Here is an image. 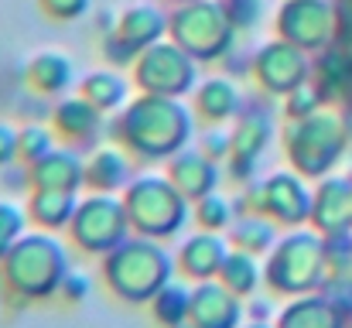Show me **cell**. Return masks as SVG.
I'll list each match as a JSON object with an SVG mask.
<instances>
[{"instance_id": "obj_1", "label": "cell", "mask_w": 352, "mask_h": 328, "mask_svg": "<svg viewBox=\"0 0 352 328\" xmlns=\"http://www.w3.org/2000/svg\"><path fill=\"white\" fill-rule=\"evenodd\" d=\"M107 133L140 161H168L182 147H188L195 133V113L192 103L178 96L137 93L120 113H113Z\"/></svg>"}, {"instance_id": "obj_2", "label": "cell", "mask_w": 352, "mask_h": 328, "mask_svg": "<svg viewBox=\"0 0 352 328\" xmlns=\"http://www.w3.org/2000/svg\"><path fill=\"white\" fill-rule=\"evenodd\" d=\"M100 274L107 291L123 305H147L168 281L178 277L175 253L161 239L130 232L120 246L100 256Z\"/></svg>"}, {"instance_id": "obj_3", "label": "cell", "mask_w": 352, "mask_h": 328, "mask_svg": "<svg viewBox=\"0 0 352 328\" xmlns=\"http://www.w3.org/2000/svg\"><path fill=\"white\" fill-rule=\"evenodd\" d=\"M65 274H69V250L58 239V232H45V229L24 232L0 260L3 291L24 301H45L58 294Z\"/></svg>"}, {"instance_id": "obj_4", "label": "cell", "mask_w": 352, "mask_h": 328, "mask_svg": "<svg viewBox=\"0 0 352 328\" xmlns=\"http://www.w3.org/2000/svg\"><path fill=\"white\" fill-rule=\"evenodd\" d=\"M329 277V260H325V236L315 229H287L277 236L274 250L263 260V284L277 298H298L322 291Z\"/></svg>"}, {"instance_id": "obj_5", "label": "cell", "mask_w": 352, "mask_h": 328, "mask_svg": "<svg viewBox=\"0 0 352 328\" xmlns=\"http://www.w3.org/2000/svg\"><path fill=\"white\" fill-rule=\"evenodd\" d=\"M120 199L130 219V229L137 236H151L161 243L175 239L192 219V202L175 188L168 175H157V171L133 175L126 188L120 192Z\"/></svg>"}, {"instance_id": "obj_6", "label": "cell", "mask_w": 352, "mask_h": 328, "mask_svg": "<svg viewBox=\"0 0 352 328\" xmlns=\"http://www.w3.org/2000/svg\"><path fill=\"white\" fill-rule=\"evenodd\" d=\"M346 123L332 109H315L311 116L287 120L284 127V154L287 164L305 178H325L332 164L346 151Z\"/></svg>"}, {"instance_id": "obj_7", "label": "cell", "mask_w": 352, "mask_h": 328, "mask_svg": "<svg viewBox=\"0 0 352 328\" xmlns=\"http://www.w3.org/2000/svg\"><path fill=\"white\" fill-rule=\"evenodd\" d=\"M233 21L226 17L219 0H192L178 3L168 14V38L182 45L199 65L202 62H219L233 52L236 45Z\"/></svg>"}, {"instance_id": "obj_8", "label": "cell", "mask_w": 352, "mask_h": 328, "mask_svg": "<svg viewBox=\"0 0 352 328\" xmlns=\"http://www.w3.org/2000/svg\"><path fill=\"white\" fill-rule=\"evenodd\" d=\"M130 83L137 93H154V96H192L195 83H199V62L175 45L171 38H161L154 45H147L133 65H130Z\"/></svg>"}, {"instance_id": "obj_9", "label": "cell", "mask_w": 352, "mask_h": 328, "mask_svg": "<svg viewBox=\"0 0 352 328\" xmlns=\"http://www.w3.org/2000/svg\"><path fill=\"white\" fill-rule=\"evenodd\" d=\"M65 232H69L72 246H79L82 253L103 256L113 246H120L133 229H130V219H126V209H123L120 195L86 192V195H79V206H76L72 222H69Z\"/></svg>"}, {"instance_id": "obj_10", "label": "cell", "mask_w": 352, "mask_h": 328, "mask_svg": "<svg viewBox=\"0 0 352 328\" xmlns=\"http://www.w3.org/2000/svg\"><path fill=\"white\" fill-rule=\"evenodd\" d=\"M250 76H253L260 93H267L274 100H284L291 89L308 83L311 62H308L305 48H298V45H291L284 38H274V41L260 45L256 55L250 58Z\"/></svg>"}, {"instance_id": "obj_11", "label": "cell", "mask_w": 352, "mask_h": 328, "mask_svg": "<svg viewBox=\"0 0 352 328\" xmlns=\"http://www.w3.org/2000/svg\"><path fill=\"white\" fill-rule=\"evenodd\" d=\"M277 38L305 48L322 52L336 38V7L329 0H284L274 17Z\"/></svg>"}, {"instance_id": "obj_12", "label": "cell", "mask_w": 352, "mask_h": 328, "mask_svg": "<svg viewBox=\"0 0 352 328\" xmlns=\"http://www.w3.org/2000/svg\"><path fill=\"white\" fill-rule=\"evenodd\" d=\"M230 133H233V147H230V157H226V175L239 185H246L256 171L260 154L267 151V144L274 137V116L263 107H246L239 109Z\"/></svg>"}, {"instance_id": "obj_13", "label": "cell", "mask_w": 352, "mask_h": 328, "mask_svg": "<svg viewBox=\"0 0 352 328\" xmlns=\"http://www.w3.org/2000/svg\"><path fill=\"white\" fill-rule=\"evenodd\" d=\"M311 199L315 192L308 188V178L298 175L294 168L263 178V216H270L284 229H298L311 222Z\"/></svg>"}, {"instance_id": "obj_14", "label": "cell", "mask_w": 352, "mask_h": 328, "mask_svg": "<svg viewBox=\"0 0 352 328\" xmlns=\"http://www.w3.org/2000/svg\"><path fill=\"white\" fill-rule=\"evenodd\" d=\"M243 318H246L243 298H236L230 287H223L219 277L192 284L188 328H239Z\"/></svg>"}, {"instance_id": "obj_15", "label": "cell", "mask_w": 352, "mask_h": 328, "mask_svg": "<svg viewBox=\"0 0 352 328\" xmlns=\"http://www.w3.org/2000/svg\"><path fill=\"white\" fill-rule=\"evenodd\" d=\"M164 175L175 182V188H178L188 202H199L202 195L216 192L219 182H223V168H219V161H212L202 147H192V144L168 157Z\"/></svg>"}, {"instance_id": "obj_16", "label": "cell", "mask_w": 352, "mask_h": 328, "mask_svg": "<svg viewBox=\"0 0 352 328\" xmlns=\"http://www.w3.org/2000/svg\"><path fill=\"white\" fill-rule=\"evenodd\" d=\"M230 253V239L226 232H209V229H199L192 236L182 239L178 253H175V267H178V277H185L188 284L195 281H212L223 267Z\"/></svg>"}, {"instance_id": "obj_17", "label": "cell", "mask_w": 352, "mask_h": 328, "mask_svg": "<svg viewBox=\"0 0 352 328\" xmlns=\"http://www.w3.org/2000/svg\"><path fill=\"white\" fill-rule=\"evenodd\" d=\"M107 127V113L96 109L86 96H58V103L52 107V130L58 140L65 144H93L96 133Z\"/></svg>"}, {"instance_id": "obj_18", "label": "cell", "mask_w": 352, "mask_h": 328, "mask_svg": "<svg viewBox=\"0 0 352 328\" xmlns=\"http://www.w3.org/2000/svg\"><path fill=\"white\" fill-rule=\"evenodd\" d=\"M28 185L31 188H62V192H82L86 185V157L69 144L48 151L41 161L28 164Z\"/></svg>"}, {"instance_id": "obj_19", "label": "cell", "mask_w": 352, "mask_h": 328, "mask_svg": "<svg viewBox=\"0 0 352 328\" xmlns=\"http://www.w3.org/2000/svg\"><path fill=\"white\" fill-rule=\"evenodd\" d=\"M133 178V154L110 140V144H100L89 151L86 157V192H110V195H120L126 188V182Z\"/></svg>"}, {"instance_id": "obj_20", "label": "cell", "mask_w": 352, "mask_h": 328, "mask_svg": "<svg viewBox=\"0 0 352 328\" xmlns=\"http://www.w3.org/2000/svg\"><path fill=\"white\" fill-rule=\"evenodd\" d=\"M243 109V93L230 76H206L192 89V113L202 123H233Z\"/></svg>"}, {"instance_id": "obj_21", "label": "cell", "mask_w": 352, "mask_h": 328, "mask_svg": "<svg viewBox=\"0 0 352 328\" xmlns=\"http://www.w3.org/2000/svg\"><path fill=\"white\" fill-rule=\"evenodd\" d=\"M311 226L322 236L349 232L352 226V182L346 178H322L311 199Z\"/></svg>"}, {"instance_id": "obj_22", "label": "cell", "mask_w": 352, "mask_h": 328, "mask_svg": "<svg viewBox=\"0 0 352 328\" xmlns=\"http://www.w3.org/2000/svg\"><path fill=\"white\" fill-rule=\"evenodd\" d=\"M24 83L38 93V96H65L76 83V72H72V58L58 48H48V52H38L31 55V62L24 65Z\"/></svg>"}, {"instance_id": "obj_23", "label": "cell", "mask_w": 352, "mask_h": 328, "mask_svg": "<svg viewBox=\"0 0 352 328\" xmlns=\"http://www.w3.org/2000/svg\"><path fill=\"white\" fill-rule=\"evenodd\" d=\"M277 328H346V315L318 291L311 294H298L291 298L277 318H274Z\"/></svg>"}, {"instance_id": "obj_24", "label": "cell", "mask_w": 352, "mask_h": 328, "mask_svg": "<svg viewBox=\"0 0 352 328\" xmlns=\"http://www.w3.org/2000/svg\"><path fill=\"white\" fill-rule=\"evenodd\" d=\"M79 206V192H62V188H31L28 192V222L34 229H45V232H65L72 212Z\"/></svg>"}, {"instance_id": "obj_25", "label": "cell", "mask_w": 352, "mask_h": 328, "mask_svg": "<svg viewBox=\"0 0 352 328\" xmlns=\"http://www.w3.org/2000/svg\"><path fill=\"white\" fill-rule=\"evenodd\" d=\"M113 31L140 55L147 45L168 38V14L161 7H154V3H133L117 17Z\"/></svg>"}, {"instance_id": "obj_26", "label": "cell", "mask_w": 352, "mask_h": 328, "mask_svg": "<svg viewBox=\"0 0 352 328\" xmlns=\"http://www.w3.org/2000/svg\"><path fill=\"white\" fill-rule=\"evenodd\" d=\"M130 79L120 72V69H96V72H86V79L79 83V96H86L89 103L103 113H120L130 100Z\"/></svg>"}, {"instance_id": "obj_27", "label": "cell", "mask_w": 352, "mask_h": 328, "mask_svg": "<svg viewBox=\"0 0 352 328\" xmlns=\"http://www.w3.org/2000/svg\"><path fill=\"white\" fill-rule=\"evenodd\" d=\"M277 229L280 226L270 216H263V212H243L226 229V239H230V246H236V250H246L253 256H267L274 250V243H277Z\"/></svg>"}, {"instance_id": "obj_28", "label": "cell", "mask_w": 352, "mask_h": 328, "mask_svg": "<svg viewBox=\"0 0 352 328\" xmlns=\"http://www.w3.org/2000/svg\"><path fill=\"white\" fill-rule=\"evenodd\" d=\"M216 277L223 281V287H230L236 298L246 301V298H253V294L260 291V284H263V263H260V256L230 246V253H226V260H223V267H219Z\"/></svg>"}, {"instance_id": "obj_29", "label": "cell", "mask_w": 352, "mask_h": 328, "mask_svg": "<svg viewBox=\"0 0 352 328\" xmlns=\"http://www.w3.org/2000/svg\"><path fill=\"white\" fill-rule=\"evenodd\" d=\"M188 305H192V284H182L178 277L168 281L151 301V318L161 328H185L188 325Z\"/></svg>"}, {"instance_id": "obj_30", "label": "cell", "mask_w": 352, "mask_h": 328, "mask_svg": "<svg viewBox=\"0 0 352 328\" xmlns=\"http://www.w3.org/2000/svg\"><path fill=\"white\" fill-rule=\"evenodd\" d=\"M315 86L322 89L325 100H336L342 96L352 86V55L349 52H336V48H325L315 62Z\"/></svg>"}, {"instance_id": "obj_31", "label": "cell", "mask_w": 352, "mask_h": 328, "mask_svg": "<svg viewBox=\"0 0 352 328\" xmlns=\"http://www.w3.org/2000/svg\"><path fill=\"white\" fill-rule=\"evenodd\" d=\"M236 219V206L230 195H223L219 188L202 195L199 202H192V222L199 229H209V232H226Z\"/></svg>"}, {"instance_id": "obj_32", "label": "cell", "mask_w": 352, "mask_h": 328, "mask_svg": "<svg viewBox=\"0 0 352 328\" xmlns=\"http://www.w3.org/2000/svg\"><path fill=\"white\" fill-rule=\"evenodd\" d=\"M55 140H58L55 130L45 127V123H28V127H21V130H17V161H21V164L41 161L48 151L58 147Z\"/></svg>"}, {"instance_id": "obj_33", "label": "cell", "mask_w": 352, "mask_h": 328, "mask_svg": "<svg viewBox=\"0 0 352 328\" xmlns=\"http://www.w3.org/2000/svg\"><path fill=\"white\" fill-rule=\"evenodd\" d=\"M28 232V212L7 199H0V260L10 253V246Z\"/></svg>"}, {"instance_id": "obj_34", "label": "cell", "mask_w": 352, "mask_h": 328, "mask_svg": "<svg viewBox=\"0 0 352 328\" xmlns=\"http://www.w3.org/2000/svg\"><path fill=\"white\" fill-rule=\"evenodd\" d=\"M322 103H325L322 89H318L315 83H301L298 89H291V93L284 96V116H287V120L311 116L315 109H322Z\"/></svg>"}, {"instance_id": "obj_35", "label": "cell", "mask_w": 352, "mask_h": 328, "mask_svg": "<svg viewBox=\"0 0 352 328\" xmlns=\"http://www.w3.org/2000/svg\"><path fill=\"white\" fill-rule=\"evenodd\" d=\"M199 147H202L212 161L226 164L230 147H233V133H230V127H226V123H206V130H202V137H199Z\"/></svg>"}, {"instance_id": "obj_36", "label": "cell", "mask_w": 352, "mask_h": 328, "mask_svg": "<svg viewBox=\"0 0 352 328\" xmlns=\"http://www.w3.org/2000/svg\"><path fill=\"white\" fill-rule=\"evenodd\" d=\"M38 10L48 21L72 24V21H79V17H86L93 10V0H38Z\"/></svg>"}, {"instance_id": "obj_37", "label": "cell", "mask_w": 352, "mask_h": 328, "mask_svg": "<svg viewBox=\"0 0 352 328\" xmlns=\"http://www.w3.org/2000/svg\"><path fill=\"white\" fill-rule=\"evenodd\" d=\"M219 3H223V10L233 21L236 31L253 28L260 21V14H263V0H219Z\"/></svg>"}, {"instance_id": "obj_38", "label": "cell", "mask_w": 352, "mask_h": 328, "mask_svg": "<svg viewBox=\"0 0 352 328\" xmlns=\"http://www.w3.org/2000/svg\"><path fill=\"white\" fill-rule=\"evenodd\" d=\"M103 58H107L113 69H130L133 58H137V52L120 38L117 31H107V34H103Z\"/></svg>"}, {"instance_id": "obj_39", "label": "cell", "mask_w": 352, "mask_h": 328, "mask_svg": "<svg viewBox=\"0 0 352 328\" xmlns=\"http://www.w3.org/2000/svg\"><path fill=\"white\" fill-rule=\"evenodd\" d=\"M86 294H89V281L82 277V274H65V281L58 284V298L65 301V305H79V301H86Z\"/></svg>"}, {"instance_id": "obj_40", "label": "cell", "mask_w": 352, "mask_h": 328, "mask_svg": "<svg viewBox=\"0 0 352 328\" xmlns=\"http://www.w3.org/2000/svg\"><path fill=\"white\" fill-rule=\"evenodd\" d=\"M17 164V130L0 120V168Z\"/></svg>"}, {"instance_id": "obj_41", "label": "cell", "mask_w": 352, "mask_h": 328, "mask_svg": "<svg viewBox=\"0 0 352 328\" xmlns=\"http://www.w3.org/2000/svg\"><path fill=\"white\" fill-rule=\"evenodd\" d=\"M243 311H246V318H250V322H270L274 305H270V298H246Z\"/></svg>"}, {"instance_id": "obj_42", "label": "cell", "mask_w": 352, "mask_h": 328, "mask_svg": "<svg viewBox=\"0 0 352 328\" xmlns=\"http://www.w3.org/2000/svg\"><path fill=\"white\" fill-rule=\"evenodd\" d=\"M239 328H277V325H270V322H250V325H239Z\"/></svg>"}, {"instance_id": "obj_43", "label": "cell", "mask_w": 352, "mask_h": 328, "mask_svg": "<svg viewBox=\"0 0 352 328\" xmlns=\"http://www.w3.org/2000/svg\"><path fill=\"white\" fill-rule=\"evenodd\" d=\"M168 3H171V7H178V3H192V0H168Z\"/></svg>"}, {"instance_id": "obj_44", "label": "cell", "mask_w": 352, "mask_h": 328, "mask_svg": "<svg viewBox=\"0 0 352 328\" xmlns=\"http://www.w3.org/2000/svg\"><path fill=\"white\" fill-rule=\"evenodd\" d=\"M346 328H352V318H349V322H346Z\"/></svg>"}, {"instance_id": "obj_45", "label": "cell", "mask_w": 352, "mask_h": 328, "mask_svg": "<svg viewBox=\"0 0 352 328\" xmlns=\"http://www.w3.org/2000/svg\"><path fill=\"white\" fill-rule=\"evenodd\" d=\"M0 287H3V277H0Z\"/></svg>"}]
</instances>
